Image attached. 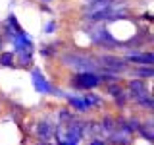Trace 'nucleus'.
I'll list each match as a JSON object with an SVG mask.
<instances>
[{
    "label": "nucleus",
    "mask_w": 154,
    "mask_h": 145,
    "mask_svg": "<svg viewBox=\"0 0 154 145\" xmlns=\"http://www.w3.org/2000/svg\"><path fill=\"white\" fill-rule=\"evenodd\" d=\"M129 89H131L133 97H137L139 101L146 97V87H144V81L143 79H133L131 83H129Z\"/></svg>",
    "instance_id": "nucleus-4"
},
{
    "label": "nucleus",
    "mask_w": 154,
    "mask_h": 145,
    "mask_svg": "<svg viewBox=\"0 0 154 145\" xmlns=\"http://www.w3.org/2000/svg\"><path fill=\"white\" fill-rule=\"evenodd\" d=\"M69 103L75 106V108H79V110H87L89 108V103H87V99H79V97H69Z\"/></svg>",
    "instance_id": "nucleus-8"
},
{
    "label": "nucleus",
    "mask_w": 154,
    "mask_h": 145,
    "mask_svg": "<svg viewBox=\"0 0 154 145\" xmlns=\"http://www.w3.org/2000/svg\"><path fill=\"white\" fill-rule=\"evenodd\" d=\"M0 47H2V41H0Z\"/></svg>",
    "instance_id": "nucleus-11"
},
{
    "label": "nucleus",
    "mask_w": 154,
    "mask_h": 145,
    "mask_svg": "<svg viewBox=\"0 0 154 145\" xmlns=\"http://www.w3.org/2000/svg\"><path fill=\"white\" fill-rule=\"evenodd\" d=\"M12 54H10V52H6V54H2L0 56V64L2 66H12Z\"/></svg>",
    "instance_id": "nucleus-9"
},
{
    "label": "nucleus",
    "mask_w": 154,
    "mask_h": 145,
    "mask_svg": "<svg viewBox=\"0 0 154 145\" xmlns=\"http://www.w3.org/2000/svg\"><path fill=\"white\" fill-rule=\"evenodd\" d=\"M98 83H100V76L91 74V72L79 74V76H75V79H73V85L83 87V89H93V87H96Z\"/></svg>",
    "instance_id": "nucleus-2"
},
{
    "label": "nucleus",
    "mask_w": 154,
    "mask_h": 145,
    "mask_svg": "<svg viewBox=\"0 0 154 145\" xmlns=\"http://www.w3.org/2000/svg\"><path fill=\"white\" fill-rule=\"evenodd\" d=\"M91 145H104V141H100V139H94V141L91 143Z\"/></svg>",
    "instance_id": "nucleus-10"
},
{
    "label": "nucleus",
    "mask_w": 154,
    "mask_h": 145,
    "mask_svg": "<svg viewBox=\"0 0 154 145\" xmlns=\"http://www.w3.org/2000/svg\"><path fill=\"white\" fill-rule=\"evenodd\" d=\"M38 135H41L42 141H48L52 135V124L50 122H42L41 126H38Z\"/></svg>",
    "instance_id": "nucleus-7"
},
{
    "label": "nucleus",
    "mask_w": 154,
    "mask_h": 145,
    "mask_svg": "<svg viewBox=\"0 0 154 145\" xmlns=\"http://www.w3.org/2000/svg\"><path fill=\"white\" fill-rule=\"evenodd\" d=\"M33 83H35V87L41 91V93H48V91H50V85H48V81L42 79V76H41V72H38V70L33 72Z\"/></svg>",
    "instance_id": "nucleus-5"
},
{
    "label": "nucleus",
    "mask_w": 154,
    "mask_h": 145,
    "mask_svg": "<svg viewBox=\"0 0 154 145\" xmlns=\"http://www.w3.org/2000/svg\"><path fill=\"white\" fill-rule=\"evenodd\" d=\"M127 60H131L133 64H146V66H150L154 62V54L152 52H137V54H129Z\"/></svg>",
    "instance_id": "nucleus-3"
},
{
    "label": "nucleus",
    "mask_w": 154,
    "mask_h": 145,
    "mask_svg": "<svg viewBox=\"0 0 154 145\" xmlns=\"http://www.w3.org/2000/svg\"><path fill=\"white\" fill-rule=\"evenodd\" d=\"M66 60H71V62H67V64L75 66L77 70H83V72H89V70H93V68H96V62L91 56H85V54H79V56L69 54V56H66Z\"/></svg>",
    "instance_id": "nucleus-1"
},
{
    "label": "nucleus",
    "mask_w": 154,
    "mask_h": 145,
    "mask_svg": "<svg viewBox=\"0 0 154 145\" xmlns=\"http://www.w3.org/2000/svg\"><path fill=\"white\" fill-rule=\"evenodd\" d=\"M102 64L108 66V68H114V70H122L125 66L123 60H119V58H114V56H104L102 58Z\"/></svg>",
    "instance_id": "nucleus-6"
},
{
    "label": "nucleus",
    "mask_w": 154,
    "mask_h": 145,
    "mask_svg": "<svg viewBox=\"0 0 154 145\" xmlns=\"http://www.w3.org/2000/svg\"><path fill=\"white\" fill-rule=\"evenodd\" d=\"M42 145H45V143H42Z\"/></svg>",
    "instance_id": "nucleus-12"
}]
</instances>
